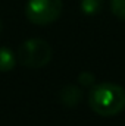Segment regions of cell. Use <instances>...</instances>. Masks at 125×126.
Returning <instances> with one entry per match:
<instances>
[{"mask_svg":"<svg viewBox=\"0 0 125 126\" xmlns=\"http://www.w3.org/2000/svg\"><path fill=\"white\" fill-rule=\"evenodd\" d=\"M88 104L99 116H116L125 109V90L112 82L94 85L88 95Z\"/></svg>","mask_w":125,"mask_h":126,"instance_id":"1","label":"cell"},{"mask_svg":"<svg viewBox=\"0 0 125 126\" xmlns=\"http://www.w3.org/2000/svg\"><path fill=\"white\" fill-rule=\"evenodd\" d=\"M16 57L21 64L31 67V69H38L50 62L52 47L47 41L41 38H31L19 46Z\"/></svg>","mask_w":125,"mask_h":126,"instance_id":"2","label":"cell"},{"mask_svg":"<svg viewBox=\"0 0 125 126\" xmlns=\"http://www.w3.org/2000/svg\"><path fill=\"white\" fill-rule=\"evenodd\" d=\"M62 12V0H30L25 9L28 21L35 25L55 22Z\"/></svg>","mask_w":125,"mask_h":126,"instance_id":"3","label":"cell"},{"mask_svg":"<svg viewBox=\"0 0 125 126\" xmlns=\"http://www.w3.org/2000/svg\"><path fill=\"white\" fill-rule=\"evenodd\" d=\"M59 100L66 107H75L83 100V90L77 85H65L59 91Z\"/></svg>","mask_w":125,"mask_h":126,"instance_id":"4","label":"cell"},{"mask_svg":"<svg viewBox=\"0 0 125 126\" xmlns=\"http://www.w3.org/2000/svg\"><path fill=\"white\" fill-rule=\"evenodd\" d=\"M16 57L7 47H0V72H9L15 67Z\"/></svg>","mask_w":125,"mask_h":126,"instance_id":"5","label":"cell"},{"mask_svg":"<svg viewBox=\"0 0 125 126\" xmlns=\"http://www.w3.org/2000/svg\"><path fill=\"white\" fill-rule=\"evenodd\" d=\"M103 6V0H81V10L85 15H96Z\"/></svg>","mask_w":125,"mask_h":126,"instance_id":"6","label":"cell"},{"mask_svg":"<svg viewBox=\"0 0 125 126\" xmlns=\"http://www.w3.org/2000/svg\"><path fill=\"white\" fill-rule=\"evenodd\" d=\"M110 10L118 19L125 21V0H110Z\"/></svg>","mask_w":125,"mask_h":126,"instance_id":"7","label":"cell"},{"mask_svg":"<svg viewBox=\"0 0 125 126\" xmlns=\"http://www.w3.org/2000/svg\"><path fill=\"white\" fill-rule=\"evenodd\" d=\"M78 84L81 87H93L94 85V75L91 72H81L78 76Z\"/></svg>","mask_w":125,"mask_h":126,"instance_id":"8","label":"cell"},{"mask_svg":"<svg viewBox=\"0 0 125 126\" xmlns=\"http://www.w3.org/2000/svg\"><path fill=\"white\" fill-rule=\"evenodd\" d=\"M0 31H1V21H0Z\"/></svg>","mask_w":125,"mask_h":126,"instance_id":"9","label":"cell"}]
</instances>
